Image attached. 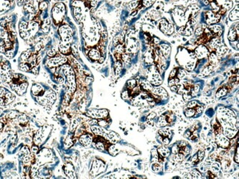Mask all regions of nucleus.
Here are the masks:
<instances>
[{
  "mask_svg": "<svg viewBox=\"0 0 239 179\" xmlns=\"http://www.w3.org/2000/svg\"><path fill=\"white\" fill-rule=\"evenodd\" d=\"M14 14L0 19V53L8 59H13L18 52V39L15 31Z\"/></svg>",
  "mask_w": 239,
  "mask_h": 179,
  "instance_id": "obj_1",
  "label": "nucleus"
},
{
  "mask_svg": "<svg viewBox=\"0 0 239 179\" xmlns=\"http://www.w3.org/2000/svg\"><path fill=\"white\" fill-rule=\"evenodd\" d=\"M66 15V4L63 1H57L52 7L51 18L55 26H60L63 24Z\"/></svg>",
  "mask_w": 239,
  "mask_h": 179,
  "instance_id": "obj_2",
  "label": "nucleus"
},
{
  "mask_svg": "<svg viewBox=\"0 0 239 179\" xmlns=\"http://www.w3.org/2000/svg\"><path fill=\"white\" fill-rule=\"evenodd\" d=\"M58 28V32L61 38V42L63 43L71 44L73 41V30L69 25L66 24H61Z\"/></svg>",
  "mask_w": 239,
  "mask_h": 179,
  "instance_id": "obj_3",
  "label": "nucleus"
},
{
  "mask_svg": "<svg viewBox=\"0 0 239 179\" xmlns=\"http://www.w3.org/2000/svg\"><path fill=\"white\" fill-rule=\"evenodd\" d=\"M52 131V127L50 126H44L40 130L37 131L33 138V142L36 146H41L43 145L44 142H46L49 135L50 134V131Z\"/></svg>",
  "mask_w": 239,
  "mask_h": 179,
  "instance_id": "obj_4",
  "label": "nucleus"
},
{
  "mask_svg": "<svg viewBox=\"0 0 239 179\" xmlns=\"http://www.w3.org/2000/svg\"><path fill=\"white\" fill-rule=\"evenodd\" d=\"M108 111L107 110H90L85 113V115L93 119H104L108 116Z\"/></svg>",
  "mask_w": 239,
  "mask_h": 179,
  "instance_id": "obj_5",
  "label": "nucleus"
},
{
  "mask_svg": "<svg viewBox=\"0 0 239 179\" xmlns=\"http://www.w3.org/2000/svg\"><path fill=\"white\" fill-rule=\"evenodd\" d=\"M105 168L106 166L103 161H102L101 160H96L94 162V164H93L91 172L94 175H99L101 172H104Z\"/></svg>",
  "mask_w": 239,
  "mask_h": 179,
  "instance_id": "obj_6",
  "label": "nucleus"
},
{
  "mask_svg": "<svg viewBox=\"0 0 239 179\" xmlns=\"http://www.w3.org/2000/svg\"><path fill=\"white\" fill-rule=\"evenodd\" d=\"M11 72L10 64L7 60L0 56V74L5 76Z\"/></svg>",
  "mask_w": 239,
  "mask_h": 179,
  "instance_id": "obj_7",
  "label": "nucleus"
},
{
  "mask_svg": "<svg viewBox=\"0 0 239 179\" xmlns=\"http://www.w3.org/2000/svg\"><path fill=\"white\" fill-rule=\"evenodd\" d=\"M160 29L166 35H172L174 32V27L171 24H169L165 19L160 21Z\"/></svg>",
  "mask_w": 239,
  "mask_h": 179,
  "instance_id": "obj_8",
  "label": "nucleus"
},
{
  "mask_svg": "<svg viewBox=\"0 0 239 179\" xmlns=\"http://www.w3.org/2000/svg\"><path fill=\"white\" fill-rule=\"evenodd\" d=\"M216 141L218 146L222 148H227L230 145L229 139L224 134H217L216 137Z\"/></svg>",
  "mask_w": 239,
  "mask_h": 179,
  "instance_id": "obj_9",
  "label": "nucleus"
},
{
  "mask_svg": "<svg viewBox=\"0 0 239 179\" xmlns=\"http://www.w3.org/2000/svg\"><path fill=\"white\" fill-rule=\"evenodd\" d=\"M149 81L152 85H154L155 86H158V85H161L163 82L161 76L157 72L155 69L154 71H151V75H150L149 77Z\"/></svg>",
  "mask_w": 239,
  "mask_h": 179,
  "instance_id": "obj_10",
  "label": "nucleus"
},
{
  "mask_svg": "<svg viewBox=\"0 0 239 179\" xmlns=\"http://www.w3.org/2000/svg\"><path fill=\"white\" fill-rule=\"evenodd\" d=\"M80 142L83 146L85 147H88L93 142V137L92 135L89 134H83L82 136H80Z\"/></svg>",
  "mask_w": 239,
  "mask_h": 179,
  "instance_id": "obj_11",
  "label": "nucleus"
},
{
  "mask_svg": "<svg viewBox=\"0 0 239 179\" xmlns=\"http://www.w3.org/2000/svg\"><path fill=\"white\" fill-rule=\"evenodd\" d=\"M104 137L107 138L108 140H110L111 142H113V143H116L120 140V137L118 136V134L112 131H106V134Z\"/></svg>",
  "mask_w": 239,
  "mask_h": 179,
  "instance_id": "obj_12",
  "label": "nucleus"
},
{
  "mask_svg": "<svg viewBox=\"0 0 239 179\" xmlns=\"http://www.w3.org/2000/svg\"><path fill=\"white\" fill-rule=\"evenodd\" d=\"M195 53L198 58L202 59L208 55V51L206 47L204 46H199L195 49Z\"/></svg>",
  "mask_w": 239,
  "mask_h": 179,
  "instance_id": "obj_13",
  "label": "nucleus"
},
{
  "mask_svg": "<svg viewBox=\"0 0 239 179\" xmlns=\"http://www.w3.org/2000/svg\"><path fill=\"white\" fill-rule=\"evenodd\" d=\"M64 172L69 178H75V172H74V167L72 164H66L64 166Z\"/></svg>",
  "mask_w": 239,
  "mask_h": 179,
  "instance_id": "obj_14",
  "label": "nucleus"
},
{
  "mask_svg": "<svg viewBox=\"0 0 239 179\" xmlns=\"http://www.w3.org/2000/svg\"><path fill=\"white\" fill-rule=\"evenodd\" d=\"M88 57L94 61H99L101 59V53L96 49H92L88 53Z\"/></svg>",
  "mask_w": 239,
  "mask_h": 179,
  "instance_id": "obj_15",
  "label": "nucleus"
},
{
  "mask_svg": "<svg viewBox=\"0 0 239 179\" xmlns=\"http://www.w3.org/2000/svg\"><path fill=\"white\" fill-rule=\"evenodd\" d=\"M91 131H92V132L94 134H96L97 136H100V137H105L106 131H107L102 126H93L91 127Z\"/></svg>",
  "mask_w": 239,
  "mask_h": 179,
  "instance_id": "obj_16",
  "label": "nucleus"
},
{
  "mask_svg": "<svg viewBox=\"0 0 239 179\" xmlns=\"http://www.w3.org/2000/svg\"><path fill=\"white\" fill-rule=\"evenodd\" d=\"M152 92L155 93V94L157 95V96H161V97L163 98L168 97V93L166 90L164 89V88H161V87H157V88H155L154 89L152 90Z\"/></svg>",
  "mask_w": 239,
  "mask_h": 179,
  "instance_id": "obj_17",
  "label": "nucleus"
},
{
  "mask_svg": "<svg viewBox=\"0 0 239 179\" xmlns=\"http://www.w3.org/2000/svg\"><path fill=\"white\" fill-rule=\"evenodd\" d=\"M206 16L207 18H205L206 19L207 23L208 24H215L218 21V18L216 15H215V14L212 12H208L206 13Z\"/></svg>",
  "mask_w": 239,
  "mask_h": 179,
  "instance_id": "obj_18",
  "label": "nucleus"
},
{
  "mask_svg": "<svg viewBox=\"0 0 239 179\" xmlns=\"http://www.w3.org/2000/svg\"><path fill=\"white\" fill-rule=\"evenodd\" d=\"M235 129H232V128H225L224 130V134L228 139L233 138L237 133V130Z\"/></svg>",
  "mask_w": 239,
  "mask_h": 179,
  "instance_id": "obj_19",
  "label": "nucleus"
},
{
  "mask_svg": "<svg viewBox=\"0 0 239 179\" xmlns=\"http://www.w3.org/2000/svg\"><path fill=\"white\" fill-rule=\"evenodd\" d=\"M158 153L160 155L163 156V157H168L170 155V150L165 146H161L159 147L158 149Z\"/></svg>",
  "mask_w": 239,
  "mask_h": 179,
  "instance_id": "obj_20",
  "label": "nucleus"
},
{
  "mask_svg": "<svg viewBox=\"0 0 239 179\" xmlns=\"http://www.w3.org/2000/svg\"><path fill=\"white\" fill-rule=\"evenodd\" d=\"M238 6H236V7L233 9L230 13H229V18L231 21H235L238 19Z\"/></svg>",
  "mask_w": 239,
  "mask_h": 179,
  "instance_id": "obj_21",
  "label": "nucleus"
},
{
  "mask_svg": "<svg viewBox=\"0 0 239 179\" xmlns=\"http://www.w3.org/2000/svg\"><path fill=\"white\" fill-rule=\"evenodd\" d=\"M210 169L213 173H217L221 169V164L218 161H213L210 164Z\"/></svg>",
  "mask_w": 239,
  "mask_h": 179,
  "instance_id": "obj_22",
  "label": "nucleus"
},
{
  "mask_svg": "<svg viewBox=\"0 0 239 179\" xmlns=\"http://www.w3.org/2000/svg\"><path fill=\"white\" fill-rule=\"evenodd\" d=\"M168 125V122L166 120V118L164 115H161L159 118H158V123H157V126L160 128H164L166 126Z\"/></svg>",
  "mask_w": 239,
  "mask_h": 179,
  "instance_id": "obj_23",
  "label": "nucleus"
},
{
  "mask_svg": "<svg viewBox=\"0 0 239 179\" xmlns=\"http://www.w3.org/2000/svg\"><path fill=\"white\" fill-rule=\"evenodd\" d=\"M161 52H162L163 55H164L166 57H168L169 56L171 52V47L169 46L168 44H163V45H161Z\"/></svg>",
  "mask_w": 239,
  "mask_h": 179,
  "instance_id": "obj_24",
  "label": "nucleus"
},
{
  "mask_svg": "<svg viewBox=\"0 0 239 179\" xmlns=\"http://www.w3.org/2000/svg\"><path fill=\"white\" fill-rule=\"evenodd\" d=\"M227 49L225 46H218L217 49V52H216V57L218 58H221L227 53Z\"/></svg>",
  "mask_w": 239,
  "mask_h": 179,
  "instance_id": "obj_25",
  "label": "nucleus"
},
{
  "mask_svg": "<svg viewBox=\"0 0 239 179\" xmlns=\"http://www.w3.org/2000/svg\"><path fill=\"white\" fill-rule=\"evenodd\" d=\"M141 85L143 88V89L146 90H152V85L147 80H142L141 82Z\"/></svg>",
  "mask_w": 239,
  "mask_h": 179,
  "instance_id": "obj_26",
  "label": "nucleus"
},
{
  "mask_svg": "<svg viewBox=\"0 0 239 179\" xmlns=\"http://www.w3.org/2000/svg\"><path fill=\"white\" fill-rule=\"evenodd\" d=\"M158 133H159V134H161V136H163V137H170L171 136L172 131H171V130L169 129L166 128V129H160L159 131H158Z\"/></svg>",
  "mask_w": 239,
  "mask_h": 179,
  "instance_id": "obj_27",
  "label": "nucleus"
},
{
  "mask_svg": "<svg viewBox=\"0 0 239 179\" xmlns=\"http://www.w3.org/2000/svg\"><path fill=\"white\" fill-rule=\"evenodd\" d=\"M152 169L154 172H156V173H158L159 172H161V170L163 169V166L161 163L158 162H155L154 164H152Z\"/></svg>",
  "mask_w": 239,
  "mask_h": 179,
  "instance_id": "obj_28",
  "label": "nucleus"
},
{
  "mask_svg": "<svg viewBox=\"0 0 239 179\" xmlns=\"http://www.w3.org/2000/svg\"><path fill=\"white\" fill-rule=\"evenodd\" d=\"M145 63L148 65H151L152 63H153V59H152V56L150 54V52H147L145 54V57H144Z\"/></svg>",
  "mask_w": 239,
  "mask_h": 179,
  "instance_id": "obj_29",
  "label": "nucleus"
},
{
  "mask_svg": "<svg viewBox=\"0 0 239 179\" xmlns=\"http://www.w3.org/2000/svg\"><path fill=\"white\" fill-rule=\"evenodd\" d=\"M236 32H235V30L234 29H230L229 32V35H228V39L229 41H234L235 40V38H236Z\"/></svg>",
  "mask_w": 239,
  "mask_h": 179,
  "instance_id": "obj_30",
  "label": "nucleus"
},
{
  "mask_svg": "<svg viewBox=\"0 0 239 179\" xmlns=\"http://www.w3.org/2000/svg\"><path fill=\"white\" fill-rule=\"evenodd\" d=\"M190 174L192 177L191 178H202V175H201L200 172L197 170V169H193L190 172Z\"/></svg>",
  "mask_w": 239,
  "mask_h": 179,
  "instance_id": "obj_31",
  "label": "nucleus"
},
{
  "mask_svg": "<svg viewBox=\"0 0 239 179\" xmlns=\"http://www.w3.org/2000/svg\"><path fill=\"white\" fill-rule=\"evenodd\" d=\"M174 159L177 162H181L184 160V155L183 153H177L176 154H174Z\"/></svg>",
  "mask_w": 239,
  "mask_h": 179,
  "instance_id": "obj_32",
  "label": "nucleus"
},
{
  "mask_svg": "<svg viewBox=\"0 0 239 179\" xmlns=\"http://www.w3.org/2000/svg\"><path fill=\"white\" fill-rule=\"evenodd\" d=\"M196 113V111L192 108H189L188 110H186L185 112V115H186L187 118H191V117L194 116Z\"/></svg>",
  "mask_w": 239,
  "mask_h": 179,
  "instance_id": "obj_33",
  "label": "nucleus"
},
{
  "mask_svg": "<svg viewBox=\"0 0 239 179\" xmlns=\"http://www.w3.org/2000/svg\"><path fill=\"white\" fill-rule=\"evenodd\" d=\"M220 45H221V42H220L218 38L213 39V40L211 41V43H210V46H211V48H218Z\"/></svg>",
  "mask_w": 239,
  "mask_h": 179,
  "instance_id": "obj_34",
  "label": "nucleus"
},
{
  "mask_svg": "<svg viewBox=\"0 0 239 179\" xmlns=\"http://www.w3.org/2000/svg\"><path fill=\"white\" fill-rule=\"evenodd\" d=\"M227 89H225V88H221V89L217 92V93H216V97L220 98L221 97V96H224V95L227 94Z\"/></svg>",
  "mask_w": 239,
  "mask_h": 179,
  "instance_id": "obj_35",
  "label": "nucleus"
},
{
  "mask_svg": "<svg viewBox=\"0 0 239 179\" xmlns=\"http://www.w3.org/2000/svg\"><path fill=\"white\" fill-rule=\"evenodd\" d=\"M155 117H156L155 112H151V113L147 116V121H148L149 124H150V123H152L153 121H154V119Z\"/></svg>",
  "mask_w": 239,
  "mask_h": 179,
  "instance_id": "obj_36",
  "label": "nucleus"
},
{
  "mask_svg": "<svg viewBox=\"0 0 239 179\" xmlns=\"http://www.w3.org/2000/svg\"><path fill=\"white\" fill-rule=\"evenodd\" d=\"M118 150L117 149L116 147H115V145H111V146H110V148H109V153H110L111 155H113V156L116 155L117 153H118Z\"/></svg>",
  "mask_w": 239,
  "mask_h": 179,
  "instance_id": "obj_37",
  "label": "nucleus"
},
{
  "mask_svg": "<svg viewBox=\"0 0 239 179\" xmlns=\"http://www.w3.org/2000/svg\"><path fill=\"white\" fill-rule=\"evenodd\" d=\"M210 30L213 31V32L218 33V32H220L221 30V27L220 26V25L214 24V25H213V26L210 27Z\"/></svg>",
  "mask_w": 239,
  "mask_h": 179,
  "instance_id": "obj_38",
  "label": "nucleus"
},
{
  "mask_svg": "<svg viewBox=\"0 0 239 179\" xmlns=\"http://www.w3.org/2000/svg\"><path fill=\"white\" fill-rule=\"evenodd\" d=\"M186 72H185V71H183V70L180 69L179 70L178 73H177V79H179V80H183V79H184L185 77H186Z\"/></svg>",
  "mask_w": 239,
  "mask_h": 179,
  "instance_id": "obj_39",
  "label": "nucleus"
},
{
  "mask_svg": "<svg viewBox=\"0 0 239 179\" xmlns=\"http://www.w3.org/2000/svg\"><path fill=\"white\" fill-rule=\"evenodd\" d=\"M18 121L21 124H26L28 122V120L25 115H21V116L18 117Z\"/></svg>",
  "mask_w": 239,
  "mask_h": 179,
  "instance_id": "obj_40",
  "label": "nucleus"
},
{
  "mask_svg": "<svg viewBox=\"0 0 239 179\" xmlns=\"http://www.w3.org/2000/svg\"><path fill=\"white\" fill-rule=\"evenodd\" d=\"M30 0H16V4H17V6L18 7H22L24 4H26L27 2H28Z\"/></svg>",
  "mask_w": 239,
  "mask_h": 179,
  "instance_id": "obj_41",
  "label": "nucleus"
},
{
  "mask_svg": "<svg viewBox=\"0 0 239 179\" xmlns=\"http://www.w3.org/2000/svg\"><path fill=\"white\" fill-rule=\"evenodd\" d=\"M127 85L129 88H133L136 85V81L135 80H130L127 82Z\"/></svg>",
  "mask_w": 239,
  "mask_h": 179,
  "instance_id": "obj_42",
  "label": "nucleus"
},
{
  "mask_svg": "<svg viewBox=\"0 0 239 179\" xmlns=\"http://www.w3.org/2000/svg\"><path fill=\"white\" fill-rule=\"evenodd\" d=\"M155 2V0H144L143 4L146 7H149L153 3Z\"/></svg>",
  "mask_w": 239,
  "mask_h": 179,
  "instance_id": "obj_43",
  "label": "nucleus"
},
{
  "mask_svg": "<svg viewBox=\"0 0 239 179\" xmlns=\"http://www.w3.org/2000/svg\"><path fill=\"white\" fill-rule=\"evenodd\" d=\"M204 156H205V152L203 150H199V153H197V158L199 161H202V159H204Z\"/></svg>",
  "mask_w": 239,
  "mask_h": 179,
  "instance_id": "obj_44",
  "label": "nucleus"
},
{
  "mask_svg": "<svg viewBox=\"0 0 239 179\" xmlns=\"http://www.w3.org/2000/svg\"><path fill=\"white\" fill-rule=\"evenodd\" d=\"M96 147L97 149L100 150H104V144L102 143V142H98L96 143Z\"/></svg>",
  "mask_w": 239,
  "mask_h": 179,
  "instance_id": "obj_45",
  "label": "nucleus"
},
{
  "mask_svg": "<svg viewBox=\"0 0 239 179\" xmlns=\"http://www.w3.org/2000/svg\"><path fill=\"white\" fill-rule=\"evenodd\" d=\"M212 69H213V68L211 67V66H208V67H207L206 69H204V71H203V72H202V74H204V75H208L209 74H210V72H211V71H212Z\"/></svg>",
  "mask_w": 239,
  "mask_h": 179,
  "instance_id": "obj_46",
  "label": "nucleus"
},
{
  "mask_svg": "<svg viewBox=\"0 0 239 179\" xmlns=\"http://www.w3.org/2000/svg\"><path fill=\"white\" fill-rule=\"evenodd\" d=\"M197 105V101H190L189 103H188L187 107H188V108H193V107H195Z\"/></svg>",
  "mask_w": 239,
  "mask_h": 179,
  "instance_id": "obj_47",
  "label": "nucleus"
},
{
  "mask_svg": "<svg viewBox=\"0 0 239 179\" xmlns=\"http://www.w3.org/2000/svg\"><path fill=\"white\" fill-rule=\"evenodd\" d=\"M152 158L155 160H157L158 159V153L156 150H152Z\"/></svg>",
  "mask_w": 239,
  "mask_h": 179,
  "instance_id": "obj_48",
  "label": "nucleus"
},
{
  "mask_svg": "<svg viewBox=\"0 0 239 179\" xmlns=\"http://www.w3.org/2000/svg\"><path fill=\"white\" fill-rule=\"evenodd\" d=\"M172 152L173 154H176V153H179V147H177V145H175V146L172 147Z\"/></svg>",
  "mask_w": 239,
  "mask_h": 179,
  "instance_id": "obj_49",
  "label": "nucleus"
},
{
  "mask_svg": "<svg viewBox=\"0 0 239 179\" xmlns=\"http://www.w3.org/2000/svg\"><path fill=\"white\" fill-rule=\"evenodd\" d=\"M169 142H170V139H169V137H165V138L163 139V143H164L165 145H169Z\"/></svg>",
  "mask_w": 239,
  "mask_h": 179,
  "instance_id": "obj_50",
  "label": "nucleus"
},
{
  "mask_svg": "<svg viewBox=\"0 0 239 179\" xmlns=\"http://www.w3.org/2000/svg\"><path fill=\"white\" fill-rule=\"evenodd\" d=\"M234 160L236 163L239 162V153H238V148H237V152H236V156L234 157Z\"/></svg>",
  "mask_w": 239,
  "mask_h": 179,
  "instance_id": "obj_51",
  "label": "nucleus"
},
{
  "mask_svg": "<svg viewBox=\"0 0 239 179\" xmlns=\"http://www.w3.org/2000/svg\"><path fill=\"white\" fill-rule=\"evenodd\" d=\"M202 32H203V29H202V28H197L195 31V34L197 35H199L202 34Z\"/></svg>",
  "mask_w": 239,
  "mask_h": 179,
  "instance_id": "obj_52",
  "label": "nucleus"
},
{
  "mask_svg": "<svg viewBox=\"0 0 239 179\" xmlns=\"http://www.w3.org/2000/svg\"><path fill=\"white\" fill-rule=\"evenodd\" d=\"M190 151H191V148H190V147L188 146V145L185 146V148H184L185 154H188V153H190Z\"/></svg>",
  "mask_w": 239,
  "mask_h": 179,
  "instance_id": "obj_53",
  "label": "nucleus"
},
{
  "mask_svg": "<svg viewBox=\"0 0 239 179\" xmlns=\"http://www.w3.org/2000/svg\"><path fill=\"white\" fill-rule=\"evenodd\" d=\"M137 4H138L137 1H132V2H131L130 4H129V6H130L129 7H130L131 9L135 8V7H136V5H137Z\"/></svg>",
  "mask_w": 239,
  "mask_h": 179,
  "instance_id": "obj_54",
  "label": "nucleus"
},
{
  "mask_svg": "<svg viewBox=\"0 0 239 179\" xmlns=\"http://www.w3.org/2000/svg\"><path fill=\"white\" fill-rule=\"evenodd\" d=\"M169 85L170 87L174 86V85H176V83H175V80H174V79H172L171 80H169Z\"/></svg>",
  "mask_w": 239,
  "mask_h": 179,
  "instance_id": "obj_55",
  "label": "nucleus"
},
{
  "mask_svg": "<svg viewBox=\"0 0 239 179\" xmlns=\"http://www.w3.org/2000/svg\"><path fill=\"white\" fill-rule=\"evenodd\" d=\"M127 97H128V93H127V91L124 92V93H122V99H126Z\"/></svg>",
  "mask_w": 239,
  "mask_h": 179,
  "instance_id": "obj_56",
  "label": "nucleus"
},
{
  "mask_svg": "<svg viewBox=\"0 0 239 179\" xmlns=\"http://www.w3.org/2000/svg\"><path fill=\"white\" fill-rule=\"evenodd\" d=\"M202 110H203V109H202V107H199V108L197 109V112L198 113H202Z\"/></svg>",
  "mask_w": 239,
  "mask_h": 179,
  "instance_id": "obj_57",
  "label": "nucleus"
},
{
  "mask_svg": "<svg viewBox=\"0 0 239 179\" xmlns=\"http://www.w3.org/2000/svg\"><path fill=\"white\" fill-rule=\"evenodd\" d=\"M194 90H195L196 92H198V91H199V86H197V85H196V86H195V89H194Z\"/></svg>",
  "mask_w": 239,
  "mask_h": 179,
  "instance_id": "obj_58",
  "label": "nucleus"
}]
</instances>
